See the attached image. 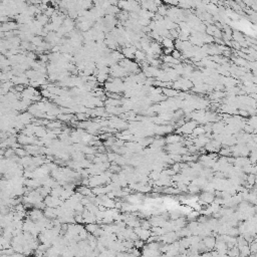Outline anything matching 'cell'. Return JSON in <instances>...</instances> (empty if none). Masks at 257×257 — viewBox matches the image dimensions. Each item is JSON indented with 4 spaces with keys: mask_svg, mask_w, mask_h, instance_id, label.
Returning <instances> with one entry per match:
<instances>
[{
    "mask_svg": "<svg viewBox=\"0 0 257 257\" xmlns=\"http://www.w3.org/2000/svg\"><path fill=\"white\" fill-rule=\"evenodd\" d=\"M204 244H205V246L207 247V248H213V247H214L215 245H216V241H215V239L214 238H212V237H207L206 239H205V241H204Z\"/></svg>",
    "mask_w": 257,
    "mask_h": 257,
    "instance_id": "cell-1",
    "label": "cell"
},
{
    "mask_svg": "<svg viewBox=\"0 0 257 257\" xmlns=\"http://www.w3.org/2000/svg\"><path fill=\"white\" fill-rule=\"evenodd\" d=\"M145 53H143L142 51H140V50H137L136 51V53H135V58L137 59L138 61H142V60H144V59H145Z\"/></svg>",
    "mask_w": 257,
    "mask_h": 257,
    "instance_id": "cell-2",
    "label": "cell"
},
{
    "mask_svg": "<svg viewBox=\"0 0 257 257\" xmlns=\"http://www.w3.org/2000/svg\"><path fill=\"white\" fill-rule=\"evenodd\" d=\"M163 44L165 45V48H173L174 47V43L171 39L165 38L163 40Z\"/></svg>",
    "mask_w": 257,
    "mask_h": 257,
    "instance_id": "cell-3",
    "label": "cell"
},
{
    "mask_svg": "<svg viewBox=\"0 0 257 257\" xmlns=\"http://www.w3.org/2000/svg\"><path fill=\"white\" fill-rule=\"evenodd\" d=\"M86 229L89 231V232H90V233H95V232L98 230V226H96V225H95V224H89L87 225V226L86 227Z\"/></svg>",
    "mask_w": 257,
    "mask_h": 257,
    "instance_id": "cell-4",
    "label": "cell"
},
{
    "mask_svg": "<svg viewBox=\"0 0 257 257\" xmlns=\"http://www.w3.org/2000/svg\"><path fill=\"white\" fill-rule=\"evenodd\" d=\"M179 140H180L179 136H170L168 138V142L169 143H177Z\"/></svg>",
    "mask_w": 257,
    "mask_h": 257,
    "instance_id": "cell-5",
    "label": "cell"
},
{
    "mask_svg": "<svg viewBox=\"0 0 257 257\" xmlns=\"http://www.w3.org/2000/svg\"><path fill=\"white\" fill-rule=\"evenodd\" d=\"M172 56H173L174 58H180V56H181V53H180L179 51L173 50V52H172Z\"/></svg>",
    "mask_w": 257,
    "mask_h": 257,
    "instance_id": "cell-6",
    "label": "cell"
}]
</instances>
